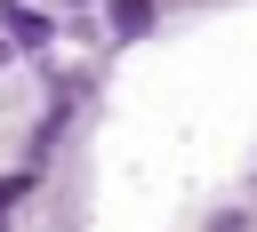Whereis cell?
Listing matches in <instances>:
<instances>
[{
	"label": "cell",
	"mask_w": 257,
	"mask_h": 232,
	"mask_svg": "<svg viewBox=\"0 0 257 232\" xmlns=\"http://www.w3.org/2000/svg\"><path fill=\"white\" fill-rule=\"evenodd\" d=\"M0 24H8V48H48V16L40 8H24V0H0Z\"/></svg>",
	"instance_id": "6da1fadb"
},
{
	"label": "cell",
	"mask_w": 257,
	"mask_h": 232,
	"mask_svg": "<svg viewBox=\"0 0 257 232\" xmlns=\"http://www.w3.org/2000/svg\"><path fill=\"white\" fill-rule=\"evenodd\" d=\"M104 24H112L120 40H145V32H153V0H104Z\"/></svg>",
	"instance_id": "7a4b0ae2"
},
{
	"label": "cell",
	"mask_w": 257,
	"mask_h": 232,
	"mask_svg": "<svg viewBox=\"0 0 257 232\" xmlns=\"http://www.w3.org/2000/svg\"><path fill=\"white\" fill-rule=\"evenodd\" d=\"M24 192H32V176H8V184H0V224H8V208H16Z\"/></svg>",
	"instance_id": "3957f363"
},
{
	"label": "cell",
	"mask_w": 257,
	"mask_h": 232,
	"mask_svg": "<svg viewBox=\"0 0 257 232\" xmlns=\"http://www.w3.org/2000/svg\"><path fill=\"white\" fill-rule=\"evenodd\" d=\"M0 56H8V40H0Z\"/></svg>",
	"instance_id": "277c9868"
}]
</instances>
